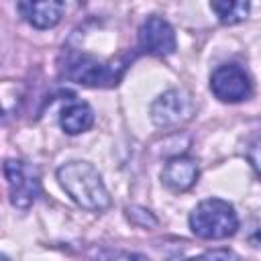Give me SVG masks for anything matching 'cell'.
Here are the masks:
<instances>
[{
    "label": "cell",
    "instance_id": "6da1fadb",
    "mask_svg": "<svg viewBox=\"0 0 261 261\" xmlns=\"http://www.w3.org/2000/svg\"><path fill=\"white\" fill-rule=\"evenodd\" d=\"M59 186L65 194L88 210H104L110 204L108 190L92 163L86 161H69L57 169Z\"/></svg>",
    "mask_w": 261,
    "mask_h": 261
},
{
    "label": "cell",
    "instance_id": "7a4b0ae2",
    "mask_svg": "<svg viewBox=\"0 0 261 261\" xmlns=\"http://www.w3.org/2000/svg\"><path fill=\"white\" fill-rule=\"evenodd\" d=\"M190 228L200 239H226L237 232L239 216L226 200H202L190 214Z\"/></svg>",
    "mask_w": 261,
    "mask_h": 261
},
{
    "label": "cell",
    "instance_id": "3957f363",
    "mask_svg": "<svg viewBox=\"0 0 261 261\" xmlns=\"http://www.w3.org/2000/svg\"><path fill=\"white\" fill-rule=\"evenodd\" d=\"M4 175L8 181V194H10L12 206H16L18 210L31 208L41 192V181H39L37 169L20 159H6Z\"/></svg>",
    "mask_w": 261,
    "mask_h": 261
},
{
    "label": "cell",
    "instance_id": "277c9868",
    "mask_svg": "<svg viewBox=\"0 0 261 261\" xmlns=\"http://www.w3.org/2000/svg\"><path fill=\"white\" fill-rule=\"evenodd\" d=\"M210 90L220 102H241L251 94V80L243 67L228 63L212 71Z\"/></svg>",
    "mask_w": 261,
    "mask_h": 261
},
{
    "label": "cell",
    "instance_id": "5b68a950",
    "mask_svg": "<svg viewBox=\"0 0 261 261\" xmlns=\"http://www.w3.org/2000/svg\"><path fill=\"white\" fill-rule=\"evenodd\" d=\"M192 114V100L181 90H167L151 104V120L157 126H173L188 120Z\"/></svg>",
    "mask_w": 261,
    "mask_h": 261
},
{
    "label": "cell",
    "instance_id": "8992f818",
    "mask_svg": "<svg viewBox=\"0 0 261 261\" xmlns=\"http://www.w3.org/2000/svg\"><path fill=\"white\" fill-rule=\"evenodd\" d=\"M65 75L71 80V82H77L82 86H90V88H104V86H114L118 82V73L92 59V57H75L71 59L67 65H65Z\"/></svg>",
    "mask_w": 261,
    "mask_h": 261
},
{
    "label": "cell",
    "instance_id": "52a82bcc",
    "mask_svg": "<svg viewBox=\"0 0 261 261\" xmlns=\"http://www.w3.org/2000/svg\"><path fill=\"white\" fill-rule=\"evenodd\" d=\"M139 43L143 51L165 57L175 51V33L171 24L161 16H149L139 29Z\"/></svg>",
    "mask_w": 261,
    "mask_h": 261
},
{
    "label": "cell",
    "instance_id": "ba28073f",
    "mask_svg": "<svg viewBox=\"0 0 261 261\" xmlns=\"http://www.w3.org/2000/svg\"><path fill=\"white\" fill-rule=\"evenodd\" d=\"M16 8L29 24L37 29H51L61 20L65 4L59 0H43V2H18Z\"/></svg>",
    "mask_w": 261,
    "mask_h": 261
},
{
    "label": "cell",
    "instance_id": "9c48e42d",
    "mask_svg": "<svg viewBox=\"0 0 261 261\" xmlns=\"http://www.w3.org/2000/svg\"><path fill=\"white\" fill-rule=\"evenodd\" d=\"M198 163L190 157H173L165 163L161 171L163 184L173 192H186L198 181Z\"/></svg>",
    "mask_w": 261,
    "mask_h": 261
},
{
    "label": "cell",
    "instance_id": "30bf717a",
    "mask_svg": "<svg viewBox=\"0 0 261 261\" xmlns=\"http://www.w3.org/2000/svg\"><path fill=\"white\" fill-rule=\"evenodd\" d=\"M59 124L67 135H80L86 133L94 124V112L86 102L73 100L69 102L59 116Z\"/></svg>",
    "mask_w": 261,
    "mask_h": 261
},
{
    "label": "cell",
    "instance_id": "8fae6325",
    "mask_svg": "<svg viewBox=\"0 0 261 261\" xmlns=\"http://www.w3.org/2000/svg\"><path fill=\"white\" fill-rule=\"evenodd\" d=\"M210 8L216 12V16L222 24H237L247 18L251 4L241 2V0H220V2H212Z\"/></svg>",
    "mask_w": 261,
    "mask_h": 261
},
{
    "label": "cell",
    "instance_id": "7c38bea8",
    "mask_svg": "<svg viewBox=\"0 0 261 261\" xmlns=\"http://www.w3.org/2000/svg\"><path fill=\"white\" fill-rule=\"evenodd\" d=\"M188 261H239V257L228 249H214V251H206L198 257H192Z\"/></svg>",
    "mask_w": 261,
    "mask_h": 261
},
{
    "label": "cell",
    "instance_id": "4fadbf2b",
    "mask_svg": "<svg viewBox=\"0 0 261 261\" xmlns=\"http://www.w3.org/2000/svg\"><path fill=\"white\" fill-rule=\"evenodd\" d=\"M102 261H151L147 255L141 253H130V251H114V253H106V257Z\"/></svg>",
    "mask_w": 261,
    "mask_h": 261
},
{
    "label": "cell",
    "instance_id": "5bb4252c",
    "mask_svg": "<svg viewBox=\"0 0 261 261\" xmlns=\"http://www.w3.org/2000/svg\"><path fill=\"white\" fill-rule=\"evenodd\" d=\"M0 261H8V259H6V257H4V255H0Z\"/></svg>",
    "mask_w": 261,
    "mask_h": 261
},
{
    "label": "cell",
    "instance_id": "9a60e30c",
    "mask_svg": "<svg viewBox=\"0 0 261 261\" xmlns=\"http://www.w3.org/2000/svg\"><path fill=\"white\" fill-rule=\"evenodd\" d=\"M0 116H2V108H0Z\"/></svg>",
    "mask_w": 261,
    "mask_h": 261
}]
</instances>
